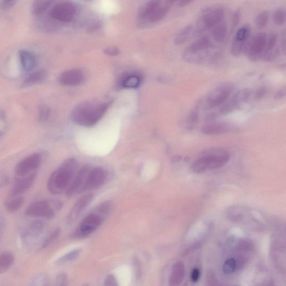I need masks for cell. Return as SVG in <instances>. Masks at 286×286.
<instances>
[{
  "instance_id": "28",
  "label": "cell",
  "mask_w": 286,
  "mask_h": 286,
  "mask_svg": "<svg viewBox=\"0 0 286 286\" xmlns=\"http://www.w3.org/2000/svg\"><path fill=\"white\" fill-rule=\"evenodd\" d=\"M171 5H167L163 6L158 7L156 10H155L152 14H151L146 20L150 23H157L160 22L167 15L168 12L171 9Z\"/></svg>"
},
{
  "instance_id": "41",
  "label": "cell",
  "mask_w": 286,
  "mask_h": 286,
  "mask_svg": "<svg viewBox=\"0 0 286 286\" xmlns=\"http://www.w3.org/2000/svg\"><path fill=\"white\" fill-rule=\"evenodd\" d=\"M133 266L134 272H135L136 279L137 280H140L142 277V269L140 260L137 257L134 258Z\"/></svg>"
},
{
  "instance_id": "6",
  "label": "cell",
  "mask_w": 286,
  "mask_h": 286,
  "mask_svg": "<svg viewBox=\"0 0 286 286\" xmlns=\"http://www.w3.org/2000/svg\"><path fill=\"white\" fill-rule=\"evenodd\" d=\"M47 224L43 220H35L28 223L21 234L25 246L32 247L37 245L47 230Z\"/></svg>"
},
{
  "instance_id": "7",
  "label": "cell",
  "mask_w": 286,
  "mask_h": 286,
  "mask_svg": "<svg viewBox=\"0 0 286 286\" xmlns=\"http://www.w3.org/2000/svg\"><path fill=\"white\" fill-rule=\"evenodd\" d=\"M234 90L233 84L225 82L214 88L205 99V108L210 110L225 103Z\"/></svg>"
},
{
  "instance_id": "11",
  "label": "cell",
  "mask_w": 286,
  "mask_h": 286,
  "mask_svg": "<svg viewBox=\"0 0 286 286\" xmlns=\"http://www.w3.org/2000/svg\"><path fill=\"white\" fill-rule=\"evenodd\" d=\"M76 14V8L73 4L62 2L54 6L50 12L51 18L61 22H71Z\"/></svg>"
},
{
  "instance_id": "50",
  "label": "cell",
  "mask_w": 286,
  "mask_h": 286,
  "mask_svg": "<svg viewBox=\"0 0 286 286\" xmlns=\"http://www.w3.org/2000/svg\"><path fill=\"white\" fill-rule=\"evenodd\" d=\"M200 277V271L198 269H193L191 274V279L193 283H196L198 281Z\"/></svg>"
},
{
  "instance_id": "10",
  "label": "cell",
  "mask_w": 286,
  "mask_h": 286,
  "mask_svg": "<svg viewBox=\"0 0 286 286\" xmlns=\"http://www.w3.org/2000/svg\"><path fill=\"white\" fill-rule=\"evenodd\" d=\"M107 172L104 168L97 167L88 171L83 192L95 190L102 186L107 179Z\"/></svg>"
},
{
  "instance_id": "34",
  "label": "cell",
  "mask_w": 286,
  "mask_h": 286,
  "mask_svg": "<svg viewBox=\"0 0 286 286\" xmlns=\"http://www.w3.org/2000/svg\"><path fill=\"white\" fill-rule=\"evenodd\" d=\"M141 79L138 75H133L124 79L122 85L125 88H135L140 85Z\"/></svg>"
},
{
  "instance_id": "55",
  "label": "cell",
  "mask_w": 286,
  "mask_h": 286,
  "mask_svg": "<svg viewBox=\"0 0 286 286\" xmlns=\"http://www.w3.org/2000/svg\"><path fill=\"white\" fill-rule=\"evenodd\" d=\"M179 1V0H166V4L172 6L176 2Z\"/></svg>"
},
{
  "instance_id": "3",
  "label": "cell",
  "mask_w": 286,
  "mask_h": 286,
  "mask_svg": "<svg viewBox=\"0 0 286 286\" xmlns=\"http://www.w3.org/2000/svg\"><path fill=\"white\" fill-rule=\"evenodd\" d=\"M230 159V155L226 150H209L204 151L200 157L191 164L190 170L194 174H203L224 166Z\"/></svg>"
},
{
  "instance_id": "19",
  "label": "cell",
  "mask_w": 286,
  "mask_h": 286,
  "mask_svg": "<svg viewBox=\"0 0 286 286\" xmlns=\"http://www.w3.org/2000/svg\"><path fill=\"white\" fill-rule=\"evenodd\" d=\"M233 126L224 123H210L204 126L201 131L207 136H216L229 133L233 130Z\"/></svg>"
},
{
  "instance_id": "27",
  "label": "cell",
  "mask_w": 286,
  "mask_h": 286,
  "mask_svg": "<svg viewBox=\"0 0 286 286\" xmlns=\"http://www.w3.org/2000/svg\"><path fill=\"white\" fill-rule=\"evenodd\" d=\"M24 203V199L22 196L19 195H12L6 203V207L8 212L13 213L16 212L22 208Z\"/></svg>"
},
{
  "instance_id": "54",
  "label": "cell",
  "mask_w": 286,
  "mask_h": 286,
  "mask_svg": "<svg viewBox=\"0 0 286 286\" xmlns=\"http://www.w3.org/2000/svg\"><path fill=\"white\" fill-rule=\"evenodd\" d=\"M286 33L285 32L283 34V36L282 37L281 45L282 48H283V52L284 54L286 53Z\"/></svg>"
},
{
  "instance_id": "56",
  "label": "cell",
  "mask_w": 286,
  "mask_h": 286,
  "mask_svg": "<svg viewBox=\"0 0 286 286\" xmlns=\"http://www.w3.org/2000/svg\"><path fill=\"white\" fill-rule=\"evenodd\" d=\"M81 1H85V2H91L94 1V0H81Z\"/></svg>"
},
{
  "instance_id": "49",
  "label": "cell",
  "mask_w": 286,
  "mask_h": 286,
  "mask_svg": "<svg viewBox=\"0 0 286 286\" xmlns=\"http://www.w3.org/2000/svg\"><path fill=\"white\" fill-rule=\"evenodd\" d=\"M267 89L266 88H260L258 91H256L254 96L255 100H260L263 98V97L267 94Z\"/></svg>"
},
{
  "instance_id": "31",
  "label": "cell",
  "mask_w": 286,
  "mask_h": 286,
  "mask_svg": "<svg viewBox=\"0 0 286 286\" xmlns=\"http://www.w3.org/2000/svg\"><path fill=\"white\" fill-rule=\"evenodd\" d=\"M247 44L248 41L234 39L230 49L231 54L235 57L241 56L242 53H245Z\"/></svg>"
},
{
  "instance_id": "13",
  "label": "cell",
  "mask_w": 286,
  "mask_h": 286,
  "mask_svg": "<svg viewBox=\"0 0 286 286\" xmlns=\"http://www.w3.org/2000/svg\"><path fill=\"white\" fill-rule=\"evenodd\" d=\"M62 85L73 86L80 85L85 80L83 72L78 69L69 70L62 73L58 78Z\"/></svg>"
},
{
  "instance_id": "33",
  "label": "cell",
  "mask_w": 286,
  "mask_h": 286,
  "mask_svg": "<svg viewBox=\"0 0 286 286\" xmlns=\"http://www.w3.org/2000/svg\"><path fill=\"white\" fill-rule=\"evenodd\" d=\"M250 28L249 25H244L242 28L238 29L235 35L234 39L242 41H248L250 35Z\"/></svg>"
},
{
  "instance_id": "17",
  "label": "cell",
  "mask_w": 286,
  "mask_h": 286,
  "mask_svg": "<svg viewBox=\"0 0 286 286\" xmlns=\"http://www.w3.org/2000/svg\"><path fill=\"white\" fill-rule=\"evenodd\" d=\"M36 179V174L35 172L26 176L19 177V178L16 180L13 188H12L11 195H20L28 191L35 182Z\"/></svg>"
},
{
  "instance_id": "35",
  "label": "cell",
  "mask_w": 286,
  "mask_h": 286,
  "mask_svg": "<svg viewBox=\"0 0 286 286\" xmlns=\"http://www.w3.org/2000/svg\"><path fill=\"white\" fill-rule=\"evenodd\" d=\"M270 18V12L263 11L256 16L255 23L259 29H263L266 26Z\"/></svg>"
},
{
  "instance_id": "21",
  "label": "cell",
  "mask_w": 286,
  "mask_h": 286,
  "mask_svg": "<svg viewBox=\"0 0 286 286\" xmlns=\"http://www.w3.org/2000/svg\"><path fill=\"white\" fill-rule=\"evenodd\" d=\"M185 276V267L183 262H176L173 267L170 276L169 283L171 286H177L182 284Z\"/></svg>"
},
{
  "instance_id": "24",
  "label": "cell",
  "mask_w": 286,
  "mask_h": 286,
  "mask_svg": "<svg viewBox=\"0 0 286 286\" xmlns=\"http://www.w3.org/2000/svg\"><path fill=\"white\" fill-rule=\"evenodd\" d=\"M47 75V72L43 70L34 72L25 80L24 85L31 86L42 83L45 81Z\"/></svg>"
},
{
  "instance_id": "14",
  "label": "cell",
  "mask_w": 286,
  "mask_h": 286,
  "mask_svg": "<svg viewBox=\"0 0 286 286\" xmlns=\"http://www.w3.org/2000/svg\"><path fill=\"white\" fill-rule=\"evenodd\" d=\"M89 170L88 167L85 166L77 172L66 191L67 195L71 196L83 192L84 184H85L86 177Z\"/></svg>"
},
{
  "instance_id": "52",
  "label": "cell",
  "mask_w": 286,
  "mask_h": 286,
  "mask_svg": "<svg viewBox=\"0 0 286 286\" xmlns=\"http://www.w3.org/2000/svg\"><path fill=\"white\" fill-rule=\"evenodd\" d=\"M4 228H5V221L2 214H0V239L2 237Z\"/></svg>"
},
{
  "instance_id": "15",
  "label": "cell",
  "mask_w": 286,
  "mask_h": 286,
  "mask_svg": "<svg viewBox=\"0 0 286 286\" xmlns=\"http://www.w3.org/2000/svg\"><path fill=\"white\" fill-rule=\"evenodd\" d=\"M225 11L222 8H217L205 14L201 19L202 25L205 29H210L222 22Z\"/></svg>"
},
{
  "instance_id": "57",
  "label": "cell",
  "mask_w": 286,
  "mask_h": 286,
  "mask_svg": "<svg viewBox=\"0 0 286 286\" xmlns=\"http://www.w3.org/2000/svg\"><path fill=\"white\" fill-rule=\"evenodd\" d=\"M7 1H11V0H7Z\"/></svg>"
},
{
  "instance_id": "48",
  "label": "cell",
  "mask_w": 286,
  "mask_h": 286,
  "mask_svg": "<svg viewBox=\"0 0 286 286\" xmlns=\"http://www.w3.org/2000/svg\"><path fill=\"white\" fill-rule=\"evenodd\" d=\"M9 178L5 174H0V188L5 187L9 182Z\"/></svg>"
},
{
  "instance_id": "9",
  "label": "cell",
  "mask_w": 286,
  "mask_h": 286,
  "mask_svg": "<svg viewBox=\"0 0 286 286\" xmlns=\"http://www.w3.org/2000/svg\"><path fill=\"white\" fill-rule=\"evenodd\" d=\"M267 39L266 34L261 33L256 35L253 40L248 42L245 53L247 54L248 60L254 62L260 58L266 47Z\"/></svg>"
},
{
  "instance_id": "1",
  "label": "cell",
  "mask_w": 286,
  "mask_h": 286,
  "mask_svg": "<svg viewBox=\"0 0 286 286\" xmlns=\"http://www.w3.org/2000/svg\"><path fill=\"white\" fill-rule=\"evenodd\" d=\"M111 103V102L103 103H82L74 107L71 112V119L78 125L91 127L102 118Z\"/></svg>"
},
{
  "instance_id": "18",
  "label": "cell",
  "mask_w": 286,
  "mask_h": 286,
  "mask_svg": "<svg viewBox=\"0 0 286 286\" xmlns=\"http://www.w3.org/2000/svg\"><path fill=\"white\" fill-rule=\"evenodd\" d=\"M277 40L278 36L276 33H272L267 37L266 47L260 57L263 61H272L278 56L279 49L277 48Z\"/></svg>"
},
{
  "instance_id": "2",
  "label": "cell",
  "mask_w": 286,
  "mask_h": 286,
  "mask_svg": "<svg viewBox=\"0 0 286 286\" xmlns=\"http://www.w3.org/2000/svg\"><path fill=\"white\" fill-rule=\"evenodd\" d=\"M77 162L68 159L50 176L47 188L53 195H60L66 191L77 174Z\"/></svg>"
},
{
  "instance_id": "4",
  "label": "cell",
  "mask_w": 286,
  "mask_h": 286,
  "mask_svg": "<svg viewBox=\"0 0 286 286\" xmlns=\"http://www.w3.org/2000/svg\"><path fill=\"white\" fill-rule=\"evenodd\" d=\"M212 48L211 41L208 37H201L185 49L183 59L191 64H199L207 60Z\"/></svg>"
},
{
  "instance_id": "26",
  "label": "cell",
  "mask_w": 286,
  "mask_h": 286,
  "mask_svg": "<svg viewBox=\"0 0 286 286\" xmlns=\"http://www.w3.org/2000/svg\"><path fill=\"white\" fill-rule=\"evenodd\" d=\"M54 0H35L33 6V12L36 16L45 13L51 6Z\"/></svg>"
},
{
  "instance_id": "32",
  "label": "cell",
  "mask_w": 286,
  "mask_h": 286,
  "mask_svg": "<svg viewBox=\"0 0 286 286\" xmlns=\"http://www.w3.org/2000/svg\"><path fill=\"white\" fill-rule=\"evenodd\" d=\"M81 249H77L71 251L69 253L62 256L60 258L58 259L56 261V264L61 265L72 261V260L78 257L79 254H81Z\"/></svg>"
},
{
  "instance_id": "23",
  "label": "cell",
  "mask_w": 286,
  "mask_h": 286,
  "mask_svg": "<svg viewBox=\"0 0 286 286\" xmlns=\"http://www.w3.org/2000/svg\"><path fill=\"white\" fill-rule=\"evenodd\" d=\"M14 262L15 256L11 252L5 251L0 254V275L9 270Z\"/></svg>"
},
{
  "instance_id": "42",
  "label": "cell",
  "mask_w": 286,
  "mask_h": 286,
  "mask_svg": "<svg viewBox=\"0 0 286 286\" xmlns=\"http://www.w3.org/2000/svg\"><path fill=\"white\" fill-rule=\"evenodd\" d=\"M103 26V22L102 20L96 21L91 24L87 29L86 32L88 34L94 33L98 32Z\"/></svg>"
},
{
  "instance_id": "53",
  "label": "cell",
  "mask_w": 286,
  "mask_h": 286,
  "mask_svg": "<svg viewBox=\"0 0 286 286\" xmlns=\"http://www.w3.org/2000/svg\"><path fill=\"white\" fill-rule=\"evenodd\" d=\"M193 1H194V0H179L178 7L180 8L186 7L188 5H190V4Z\"/></svg>"
},
{
  "instance_id": "8",
  "label": "cell",
  "mask_w": 286,
  "mask_h": 286,
  "mask_svg": "<svg viewBox=\"0 0 286 286\" xmlns=\"http://www.w3.org/2000/svg\"><path fill=\"white\" fill-rule=\"evenodd\" d=\"M104 219V216L98 213L88 214L80 223L77 229L72 235V238L82 239L89 237L102 224Z\"/></svg>"
},
{
  "instance_id": "25",
  "label": "cell",
  "mask_w": 286,
  "mask_h": 286,
  "mask_svg": "<svg viewBox=\"0 0 286 286\" xmlns=\"http://www.w3.org/2000/svg\"><path fill=\"white\" fill-rule=\"evenodd\" d=\"M227 25L225 22H221L213 28L212 36L213 39L218 43L224 41L227 36Z\"/></svg>"
},
{
  "instance_id": "37",
  "label": "cell",
  "mask_w": 286,
  "mask_h": 286,
  "mask_svg": "<svg viewBox=\"0 0 286 286\" xmlns=\"http://www.w3.org/2000/svg\"><path fill=\"white\" fill-rule=\"evenodd\" d=\"M61 231V229L59 228L53 230L47 238H45L44 241L42 243L41 249H45V248L48 247L55 241L60 236Z\"/></svg>"
},
{
  "instance_id": "5",
  "label": "cell",
  "mask_w": 286,
  "mask_h": 286,
  "mask_svg": "<svg viewBox=\"0 0 286 286\" xmlns=\"http://www.w3.org/2000/svg\"><path fill=\"white\" fill-rule=\"evenodd\" d=\"M62 207L61 202L57 200L39 201L33 203L25 210L27 216L51 219Z\"/></svg>"
},
{
  "instance_id": "46",
  "label": "cell",
  "mask_w": 286,
  "mask_h": 286,
  "mask_svg": "<svg viewBox=\"0 0 286 286\" xmlns=\"http://www.w3.org/2000/svg\"><path fill=\"white\" fill-rule=\"evenodd\" d=\"M107 286H115L118 285L115 277L113 275H109L105 279L104 284Z\"/></svg>"
},
{
  "instance_id": "30",
  "label": "cell",
  "mask_w": 286,
  "mask_h": 286,
  "mask_svg": "<svg viewBox=\"0 0 286 286\" xmlns=\"http://www.w3.org/2000/svg\"><path fill=\"white\" fill-rule=\"evenodd\" d=\"M193 29L192 25H187L180 31L175 37V43L176 45H181L185 43L190 36Z\"/></svg>"
},
{
  "instance_id": "47",
  "label": "cell",
  "mask_w": 286,
  "mask_h": 286,
  "mask_svg": "<svg viewBox=\"0 0 286 286\" xmlns=\"http://www.w3.org/2000/svg\"><path fill=\"white\" fill-rule=\"evenodd\" d=\"M104 53L109 56H116L120 54V50L116 47H108L104 49Z\"/></svg>"
},
{
  "instance_id": "45",
  "label": "cell",
  "mask_w": 286,
  "mask_h": 286,
  "mask_svg": "<svg viewBox=\"0 0 286 286\" xmlns=\"http://www.w3.org/2000/svg\"><path fill=\"white\" fill-rule=\"evenodd\" d=\"M199 120V115L195 111L192 112L190 116H188L187 124H188L189 128H192Z\"/></svg>"
},
{
  "instance_id": "16",
  "label": "cell",
  "mask_w": 286,
  "mask_h": 286,
  "mask_svg": "<svg viewBox=\"0 0 286 286\" xmlns=\"http://www.w3.org/2000/svg\"><path fill=\"white\" fill-rule=\"evenodd\" d=\"M94 198V195L90 193L80 198L72 208L67 217V221L69 223L73 222L77 220L80 214L86 209Z\"/></svg>"
},
{
  "instance_id": "20",
  "label": "cell",
  "mask_w": 286,
  "mask_h": 286,
  "mask_svg": "<svg viewBox=\"0 0 286 286\" xmlns=\"http://www.w3.org/2000/svg\"><path fill=\"white\" fill-rule=\"evenodd\" d=\"M19 56L21 65L24 71L30 72L36 68L37 61L35 54L27 50H22L19 52Z\"/></svg>"
},
{
  "instance_id": "36",
  "label": "cell",
  "mask_w": 286,
  "mask_h": 286,
  "mask_svg": "<svg viewBox=\"0 0 286 286\" xmlns=\"http://www.w3.org/2000/svg\"><path fill=\"white\" fill-rule=\"evenodd\" d=\"M286 11L283 8L277 9L273 14V22L277 26H282L286 23Z\"/></svg>"
},
{
  "instance_id": "43",
  "label": "cell",
  "mask_w": 286,
  "mask_h": 286,
  "mask_svg": "<svg viewBox=\"0 0 286 286\" xmlns=\"http://www.w3.org/2000/svg\"><path fill=\"white\" fill-rule=\"evenodd\" d=\"M50 111L49 108L46 107H41L39 112V120L41 122L47 121L49 117Z\"/></svg>"
},
{
  "instance_id": "22",
  "label": "cell",
  "mask_w": 286,
  "mask_h": 286,
  "mask_svg": "<svg viewBox=\"0 0 286 286\" xmlns=\"http://www.w3.org/2000/svg\"><path fill=\"white\" fill-rule=\"evenodd\" d=\"M161 0H150L143 5L139 10L138 17L141 19L147 20L149 16L160 6Z\"/></svg>"
},
{
  "instance_id": "51",
  "label": "cell",
  "mask_w": 286,
  "mask_h": 286,
  "mask_svg": "<svg viewBox=\"0 0 286 286\" xmlns=\"http://www.w3.org/2000/svg\"><path fill=\"white\" fill-rule=\"evenodd\" d=\"M286 96V90L281 89L276 92L274 96V99L276 100H281L285 98Z\"/></svg>"
},
{
  "instance_id": "29",
  "label": "cell",
  "mask_w": 286,
  "mask_h": 286,
  "mask_svg": "<svg viewBox=\"0 0 286 286\" xmlns=\"http://www.w3.org/2000/svg\"><path fill=\"white\" fill-rule=\"evenodd\" d=\"M241 104H242L241 100H239L238 97L235 94L233 96V98L230 100L228 103L223 105L220 109V113L222 115L228 114V113L237 110Z\"/></svg>"
},
{
  "instance_id": "39",
  "label": "cell",
  "mask_w": 286,
  "mask_h": 286,
  "mask_svg": "<svg viewBox=\"0 0 286 286\" xmlns=\"http://www.w3.org/2000/svg\"><path fill=\"white\" fill-rule=\"evenodd\" d=\"M237 267V262L234 258H230L225 262L223 266V272L225 275H231L234 272Z\"/></svg>"
},
{
  "instance_id": "44",
  "label": "cell",
  "mask_w": 286,
  "mask_h": 286,
  "mask_svg": "<svg viewBox=\"0 0 286 286\" xmlns=\"http://www.w3.org/2000/svg\"><path fill=\"white\" fill-rule=\"evenodd\" d=\"M56 285L61 286L68 285V277L65 273H60L56 277Z\"/></svg>"
},
{
  "instance_id": "40",
  "label": "cell",
  "mask_w": 286,
  "mask_h": 286,
  "mask_svg": "<svg viewBox=\"0 0 286 286\" xmlns=\"http://www.w3.org/2000/svg\"><path fill=\"white\" fill-rule=\"evenodd\" d=\"M241 10L238 8L234 12L232 20H231V31L233 32L238 26L240 21L241 19Z\"/></svg>"
},
{
  "instance_id": "38",
  "label": "cell",
  "mask_w": 286,
  "mask_h": 286,
  "mask_svg": "<svg viewBox=\"0 0 286 286\" xmlns=\"http://www.w3.org/2000/svg\"><path fill=\"white\" fill-rule=\"evenodd\" d=\"M48 277L43 273L36 275L31 280V284L33 286H47L49 285Z\"/></svg>"
},
{
  "instance_id": "12",
  "label": "cell",
  "mask_w": 286,
  "mask_h": 286,
  "mask_svg": "<svg viewBox=\"0 0 286 286\" xmlns=\"http://www.w3.org/2000/svg\"><path fill=\"white\" fill-rule=\"evenodd\" d=\"M42 162V155L36 153L29 155L20 161L15 167V173L18 177L26 176L35 171Z\"/></svg>"
}]
</instances>
